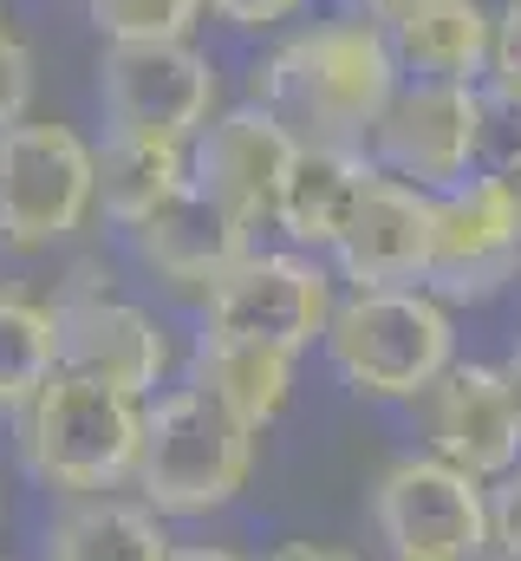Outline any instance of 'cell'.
Listing matches in <instances>:
<instances>
[{
  "instance_id": "7402d4cb",
  "label": "cell",
  "mask_w": 521,
  "mask_h": 561,
  "mask_svg": "<svg viewBox=\"0 0 521 561\" xmlns=\"http://www.w3.org/2000/svg\"><path fill=\"white\" fill-rule=\"evenodd\" d=\"M105 46H150V39H189V26L209 13L202 0H85Z\"/></svg>"
},
{
  "instance_id": "d4e9b609",
  "label": "cell",
  "mask_w": 521,
  "mask_h": 561,
  "mask_svg": "<svg viewBox=\"0 0 521 561\" xmlns=\"http://www.w3.org/2000/svg\"><path fill=\"white\" fill-rule=\"evenodd\" d=\"M489 561H521V463L489 483Z\"/></svg>"
},
{
  "instance_id": "7c38bea8",
  "label": "cell",
  "mask_w": 521,
  "mask_h": 561,
  "mask_svg": "<svg viewBox=\"0 0 521 561\" xmlns=\"http://www.w3.org/2000/svg\"><path fill=\"white\" fill-rule=\"evenodd\" d=\"M293 157H300V138L274 112L235 105V112H216L202 125V138L189 144V183L202 196H216L255 236V229H274V209H280Z\"/></svg>"
},
{
  "instance_id": "cb8c5ba5",
  "label": "cell",
  "mask_w": 521,
  "mask_h": 561,
  "mask_svg": "<svg viewBox=\"0 0 521 561\" xmlns=\"http://www.w3.org/2000/svg\"><path fill=\"white\" fill-rule=\"evenodd\" d=\"M26 105H33V53L0 26V131L26 125Z\"/></svg>"
},
{
  "instance_id": "5b68a950",
  "label": "cell",
  "mask_w": 521,
  "mask_h": 561,
  "mask_svg": "<svg viewBox=\"0 0 521 561\" xmlns=\"http://www.w3.org/2000/svg\"><path fill=\"white\" fill-rule=\"evenodd\" d=\"M489 131H496V105L483 85H430V79H404L391 92L385 118L372 125V163L424 190L443 196L456 183H470L489 157Z\"/></svg>"
},
{
  "instance_id": "4dcf8cb0",
  "label": "cell",
  "mask_w": 521,
  "mask_h": 561,
  "mask_svg": "<svg viewBox=\"0 0 521 561\" xmlns=\"http://www.w3.org/2000/svg\"><path fill=\"white\" fill-rule=\"evenodd\" d=\"M502 379H509V392H516V412H521V346L502 359Z\"/></svg>"
},
{
  "instance_id": "ac0fdd59",
  "label": "cell",
  "mask_w": 521,
  "mask_h": 561,
  "mask_svg": "<svg viewBox=\"0 0 521 561\" xmlns=\"http://www.w3.org/2000/svg\"><path fill=\"white\" fill-rule=\"evenodd\" d=\"M163 516L150 503H118V496H66V510L46 523V561H170Z\"/></svg>"
},
{
  "instance_id": "9a60e30c",
  "label": "cell",
  "mask_w": 521,
  "mask_h": 561,
  "mask_svg": "<svg viewBox=\"0 0 521 561\" xmlns=\"http://www.w3.org/2000/svg\"><path fill=\"white\" fill-rule=\"evenodd\" d=\"M125 242H130L137 268L150 280H163L170 294H196V300H209V287L255 249V236H248L216 196H202L196 183H189L170 209H157L143 229H130Z\"/></svg>"
},
{
  "instance_id": "8fae6325",
  "label": "cell",
  "mask_w": 521,
  "mask_h": 561,
  "mask_svg": "<svg viewBox=\"0 0 521 561\" xmlns=\"http://www.w3.org/2000/svg\"><path fill=\"white\" fill-rule=\"evenodd\" d=\"M53 313H59V366L66 373L157 399L176 353H170V333L150 307H137L112 287H66L53 300Z\"/></svg>"
},
{
  "instance_id": "484cf974",
  "label": "cell",
  "mask_w": 521,
  "mask_h": 561,
  "mask_svg": "<svg viewBox=\"0 0 521 561\" xmlns=\"http://www.w3.org/2000/svg\"><path fill=\"white\" fill-rule=\"evenodd\" d=\"M229 33H274V26H287L306 0H202Z\"/></svg>"
},
{
  "instance_id": "603a6c76",
  "label": "cell",
  "mask_w": 521,
  "mask_h": 561,
  "mask_svg": "<svg viewBox=\"0 0 521 561\" xmlns=\"http://www.w3.org/2000/svg\"><path fill=\"white\" fill-rule=\"evenodd\" d=\"M483 92H489V105H496V112H521V0H502V7H496Z\"/></svg>"
},
{
  "instance_id": "6da1fadb",
  "label": "cell",
  "mask_w": 521,
  "mask_h": 561,
  "mask_svg": "<svg viewBox=\"0 0 521 561\" xmlns=\"http://www.w3.org/2000/svg\"><path fill=\"white\" fill-rule=\"evenodd\" d=\"M404 85L379 20H326L287 33L248 72V105L274 112L300 144H359L385 118L391 92Z\"/></svg>"
},
{
  "instance_id": "f546056e",
  "label": "cell",
  "mask_w": 521,
  "mask_h": 561,
  "mask_svg": "<svg viewBox=\"0 0 521 561\" xmlns=\"http://www.w3.org/2000/svg\"><path fill=\"white\" fill-rule=\"evenodd\" d=\"M366 20H391V13H404V7H417V0H352Z\"/></svg>"
},
{
  "instance_id": "52a82bcc",
  "label": "cell",
  "mask_w": 521,
  "mask_h": 561,
  "mask_svg": "<svg viewBox=\"0 0 521 561\" xmlns=\"http://www.w3.org/2000/svg\"><path fill=\"white\" fill-rule=\"evenodd\" d=\"M339 294L333 275L300 255V249H248L229 275L209 287L202 300V333L216 340H248L267 353H287L300 359L306 346L326 340V320H333Z\"/></svg>"
},
{
  "instance_id": "8992f818",
  "label": "cell",
  "mask_w": 521,
  "mask_h": 561,
  "mask_svg": "<svg viewBox=\"0 0 521 561\" xmlns=\"http://www.w3.org/2000/svg\"><path fill=\"white\" fill-rule=\"evenodd\" d=\"M99 209V150L72 125L0 131V249L39 255Z\"/></svg>"
},
{
  "instance_id": "3957f363",
  "label": "cell",
  "mask_w": 521,
  "mask_h": 561,
  "mask_svg": "<svg viewBox=\"0 0 521 561\" xmlns=\"http://www.w3.org/2000/svg\"><path fill=\"white\" fill-rule=\"evenodd\" d=\"M320 346L346 392L410 405L456 366V320L430 287H352L339 294Z\"/></svg>"
},
{
  "instance_id": "7a4b0ae2",
  "label": "cell",
  "mask_w": 521,
  "mask_h": 561,
  "mask_svg": "<svg viewBox=\"0 0 521 561\" xmlns=\"http://www.w3.org/2000/svg\"><path fill=\"white\" fill-rule=\"evenodd\" d=\"M143 405L125 386L85 379V373H53L33 405L20 412V463L39 490L59 496H112L118 483L137 477V450H143Z\"/></svg>"
},
{
  "instance_id": "277c9868",
  "label": "cell",
  "mask_w": 521,
  "mask_h": 561,
  "mask_svg": "<svg viewBox=\"0 0 521 561\" xmlns=\"http://www.w3.org/2000/svg\"><path fill=\"white\" fill-rule=\"evenodd\" d=\"M260 431L216 405L202 386H170L143 405V450H137V496L157 516H216L248 490Z\"/></svg>"
},
{
  "instance_id": "83f0119b",
  "label": "cell",
  "mask_w": 521,
  "mask_h": 561,
  "mask_svg": "<svg viewBox=\"0 0 521 561\" xmlns=\"http://www.w3.org/2000/svg\"><path fill=\"white\" fill-rule=\"evenodd\" d=\"M260 561H359L352 549H333V542H274Z\"/></svg>"
},
{
  "instance_id": "ffe728a7",
  "label": "cell",
  "mask_w": 521,
  "mask_h": 561,
  "mask_svg": "<svg viewBox=\"0 0 521 561\" xmlns=\"http://www.w3.org/2000/svg\"><path fill=\"white\" fill-rule=\"evenodd\" d=\"M189 386H202L216 405H229L248 431H267V424L287 412V399H293V359L287 353H267V346H248V340L196 333Z\"/></svg>"
},
{
  "instance_id": "4fadbf2b",
  "label": "cell",
  "mask_w": 521,
  "mask_h": 561,
  "mask_svg": "<svg viewBox=\"0 0 521 561\" xmlns=\"http://www.w3.org/2000/svg\"><path fill=\"white\" fill-rule=\"evenodd\" d=\"M521 280V229L502 209L496 183L476 170L470 183L437 196V242H430V294L450 307H483Z\"/></svg>"
},
{
  "instance_id": "e0dca14e",
  "label": "cell",
  "mask_w": 521,
  "mask_h": 561,
  "mask_svg": "<svg viewBox=\"0 0 521 561\" xmlns=\"http://www.w3.org/2000/svg\"><path fill=\"white\" fill-rule=\"evenodd\" d=\"M391 39V59L404 79H430V85H483L489 66V33H496V7L483 0H417L404 13L379 20Z\"/></svg>"
},
{
  "instance_id": "4316f807",
  "label": "cell",
  "mask_w": 521,
  "mask_h": 561,
  "mask_svg": "<svg viewBox=\"0 0 521 561\" xmlns=\"http://www.w3.org/2000/svg\"><path fill=\"white\" fill-rule=\"evenodd\" d=\"M483 176L496 183L502 209L516 216V229H521V138H496V131H489V157H483Z\"/></svg>"
},
{
  "instance_id": "9c48e42d",
  "label": "cell",
  "mask_w": 521,
  "mask_h": 561,
  "mask_svg": "<svg viewBox=\"0 0 521 561\" xmlns=\"http://www.w3.org/2000/svg\"><path fill=\"white\" fill-rule=\"evenodd\" d=\"M216 66L189 39H150V46H105L99 59V105L105 131L125 138H170L196 144L216 118Z\"/></svg>"
},
{
  "instance_id": "f1b7e54d",
  "label": "cell",
  "mask_w": 521,
  "mask_h": 561,
  "mask_svg": "<svg viewBox=\"0 0 521 561\" xmlns=\"http://www.w3.org/2000/svg\"><path fill=\"white\" fill-rule=\"evenodd\" d=\"M170 561H242L235 549H216V542H183V549H170Z\"/></svg>"
},
{
  "instance_id": "44dd1931",
  "label": "cell",
  "mask_w": 521,
  "mask_h": 561,
  "mask_svg": "<svg viewBox=\"0 0 521 561\" xmlns=\"http://www.w3.org/2000/svg\"><path fill=\"white\" fill-rule=\"evenodd\" d=\"M59 373V313L20 287H0V419H20Z\"/></svg>"
},
{
  "instance_id": "2e32d148",
  "label": "cell",
  "mask_w": 521,
  "mask_h": 561,
  "mask_svg": "<svg viewBox=\"0 0 521 561\" xmlns=\"http://www.w3.org/2000/svg\"><path fill=\"white\" fill-rule=\"evenodd\" d=\"M372 183H379L372 150H359V144H300V157L287 170V190H280V209H274V229L300 255H333Z\"/></svg>"
},
{
  "instance_id": "5bb4252c",
  "label": "cell",
  "mask_w": 521,
  "mask_h": 561,
  "mask_svg": "<svg viewBox=\"0 0 521 561\" xmlns=\"http://www.w3.org/2000/svg\"><path fill=\"white\" fill-rule=\"evenodd\" d=\"M430 242H437V196L379 170L352 229L333 249V268L352 287H424L430 280Z\"/></svg>"
},
{
  "instance_id": "ba28073f",
  "label": "cell",
  "mask_w": 521,
  "mask_h": 561,
  "mask_svg": "<svg viewBox=\"0 0 521 561\" xmlns=\"http://www.w3.org/2000/svg\"><path fill=\"white\" fill-rule=\"evenodd\" d=\"M372 529L391 561H489V483L410 450L372 490Z\"/></svg>"
},
{
  "instance_id": "d6986e66",
  "label": "cell",
  "mask_w": 521,
  "mask_h": 561,
  "mask_svg": "<svg viewBox=\"0 0 521 561\" xmlns=\"http://www.w3.org/2000/svg\"><path fill=\"white\" fill-rule=\"evenodd\" d=\"M183 190H189V144L105 131V144H99V209L112 216V229H125V236L143 229Z\"/></svg>"
},
{
  "instance_id": "30bf717a",
  "label": "cell",
  "mask_w": 521,
  "mask_h": 561,
  "mask_svg": "<svg viewBox=\"0 0 521 561\" xmlns=\"http://www.w3.org/2000/svg\"><path fill=\"white\" fill-rule=\"evenodd\" d=\"M410 424L430 457L470 470L476 483H496L521 463V412L502 366L456 359L437 386H424L410 399Z\"/></svg>"
}]
</instances>
